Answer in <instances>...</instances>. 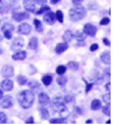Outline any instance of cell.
I'll return each mask as SVG.
<instances>
[{
	"mask_svg": "<svg viewBox=\"0 0 114 125\" xmlns=\"http://www.w3.org/2000/svg\"><path fill=\"white\" fill-rule=\"evenodd\" d=\"M49 10H51V8H50L49 6L48 5H44L41 8H40L39 10H37L36 12L37 15H40V14H42L44 12H46Z\"/></svg>",
	"mask_w": 114,
	"mask_h": 125,
	"instance_id": "obj_32",
	"label": "cell"
},
{
	"mask_svg": "<svg viewBox=\"0 0 114 125\" xmlns=\"http://www.w3.org/2000/svg\"><path fill=\"white\" fill-rule=\"evenodd\" d=\"M74 111H75V113L79 114V115L82 114L83 113L82 109H81L79 107H78V106H76V107H75V108H74Z\"/></svg>",
	"mask_w": 114,
	"mask_h": 125,
	"instance_id": "obj_44",
	"label": "cell"
},
{
	"mask_svg": "<svg viewBox=\"0 0 114 125\" xmlns=\"http://www.w3.org/2000/svg\"><path fill=\"white\" fill-rule=\"evenodd\" d=\"M0 24H1V21H0Z\"/></svg>",
	"mask_w": 114,
	"mask_h": 125,
	"instance_id": "obj_58",
	"label": "cell"
},
{
	"mask_svg": "<svg viewBox=\"0 0 114 125\" xmlns=\"http://www.w3.org/2000/svg\"><path fill=\"white\" fill-rule=\"evenodd\" d=\"M103 81H104V77L102 76H99V77L98 76L95 79L94 84H96V85H100L103 82Z\"/></svg>",
	"mask_w": 114,
	"mask_h": 125,
	"instance_id": "obj_39",
	"label": "cell"
},
{
	"mask_svg": "<svg viewBox=\"0 0 114 125\" xmlns=\"http://www.w3.org/2000/svg\"><path fill=\"white\" fill-rule=\"evenodd\" d=\"M2 52H3V51H2V49L0 48V54H1Z\"/></svg>",
	"mask_w": 114,
	"mask_h": 125,
	"instance_id": "obj_56",
	"label": "cell"
},
{
	"mask_svg": "<svg viewBox=\"0 0 114 125\" xmlns=\"http://www.w3.org/2000/svg\"><path fill=\"white\" fill-rule=\"evenodd\" d=\"M40 114V117L43 120H48V119L50 118V114L48 109L44 107H41L39 109Z\"/></svg>",
	"mask_w": 114,
	"mask_h": 125,
	"instance_id": "obj_22",
	"label": "cell"
},
{
	"mask_svg": "<svg viewBox=\"0 0 114 125\" xmlns=\"http://www.w3.org/2000/svg\"><path fill=\"white\" fill-rule=\"evenodd\" d=\"M33 1L37 5H44L46 3L47 0H33Z\"/></svg>",
	"mask_w": 114,
	"mask_h": 125,
	"instance_id": "obj_45",
	"label": "cell"
},
{
	"mask_svg": "<svg viewBox=\"0 0 114 125\" xmlns=\"http://www.w3.org/2000/svg\"><path fill=\"white\" fill-rule=\"evenodd\" d=\"M51 106L53 112L58 113L61 117L67 119L69 117V111L63 102L62 98L55 97L51 102Z\"/></svg>",
	"mask_w": 114,
	"mask_h": 125,
	"instance_id": "obj_2",
	"label": "cell"
},
{
	"mask_svg": "<svg viewBox=\"0 0 114 125\" xmlns=\"http://www.w3.org/2000/svg\"><path fill=\"white\" fill-rule=\"evenodd\" d=\"M73 38H75V39L78 42H83L87 38V35L85 34L83 32H80L79 31H77L75 34H73Z\"/></svg>",
	"mask_w": 114,
	"mask_h": 125,
	"instance_id": "obj_20",
	"label": "cell"
},
{
	"mask_svg": "<svg viewBox=\"0 0 114 125\" xmlns=\"http://www.w3.org/2000/svg\"><path fill=\"white\" fill-rule=\"evenodd\" d=\"M3 40V36H2V35L0 34V42Z\"/></svg>",
	"mask_w": 114,
	"mask_h": 125,
	"instance_id": "obj_54",
	"label": "cell"
},
{
	"mask_svg": "<svg viewBox=\"0 0 114 125\" xmlns=\"http://www.w3.org/2000/svg\"><path fill=\"white\" fill-rule=\"evenodd\" d=\"M110 19L108 17H104L101 20V21L99 22V24L101 26H105V25H107L108 24L110 23Z\"/></svg>",
	"mask_w": 114,
	"mask_h": 125,
	"instance_id": "obj_40",
	"label": "cell"
},
{
	"mask_svg": "<svg viewBox=\"0 0 114 125\" xmlns=\"http://www.w3.org/2000/svg\"><path fill=\"white\" fill-rule=\"evenodd\" d=\"M25 123L26 124H34L35 123L33 117L31 116V117H30L28 119H27L25 121Z\"/></svg>",
	"mask_w": 114,
	"mask_h": 125,
	"instance_id": "obj_46",
	"label": "cell"
},
{
	"mask_svg": "<svg viewBox=\"0 0 114 125\" xmlns=\"http://www.w3.org/2000/svg\"><path fill=\"white\" fill-rule=\"evenodd\" d=\"M38 38L37 37H32L30 38L29 43H28V47L30 48V49L35 51L38 49Z\"/></svg>",
	"mask_w": 114,
	"mask_h": 125,
	"instance_id": "obj_18",
	"label": "cell"
},
{
	"mask_svg": "<svg viewBox=\"0 0 114 125\" xmlns=\"http://www.w3.org/2000/svg\"><path fill=\"white\" fill-rule=\"evenodd\" d=\"M110 122H111V120H110V119L109 120H108L106 122V124H110Z\"/></svg>",
	"mask_w": 114,
	"mask_h": 125,
	"instance_id": "obj_55",
	"label": "cell"
},
{
	"mask_svg": "<svg viewBox=\"0 0 114 125\" xmlns=\"http://www.w3.org/2000/svg\"><path fill=\"white\" fill-rule=\"evenodd\" d=\"M25 45V40L22 37H17L13 40L11 45V50L13 52H17Z\"/></svg>",
	"mask_w": 114,
	"mask_h": 125,
	"instance_id": "obj_5",
	"label": "cell"
},
{
	"mask_svg": "<svg viewBox=\"0 0 114 125\" xmlns=\"http://www.w3.org/2000/svg\"><path fill=\"white\" fill-rule=\"evenodd\" d=\"M42 82L44 84V86H50L53 82V77L51 75H49L44 76L42 78Z\"/></svg>",
	"mask_w": 114,
	"mask_h": 125,
	"instance_id": "obj_26",
	"label": "cell"
},
{
	"mask_svg": "<svg viewBox=\"0 0 114 125\" xmlns=\"http://www.w3.org/2000/svg\"><path fill=\"white\" fill-rule=\"evenodd\" d=\"M13 82L12 80L8 79H6L2 81L1 83V87L2 89L5 91H12L13 88Z\"/></svg>",
	"mask_w": 114,
	"mask_h": 125,
	"instance_id": "obj_12",
	"label": "cell"
},
{
	"mask_svg": "<svg viewBox=\"0 0 114 125\" xmlns=\"http://www.w3.org/2000/svg\"><path fill=\"white\" fill-rule=\"evenodd\" d=\"M10 8H11V5L7 3H4L0 7V13L1 14H4V13H8Z\"/></svg>",
	"mask_w": 114,
	"mask_h": 125,
	"instance_id": "obj_28",
	"label": "cell"
},
{
	"mask_svg": "<svg viewBox=\"0 0 114 125\" xmlns=\"http://www.w3.org/2000/svg\"><path fill=\"white\" fill-rule=\"evenodd\" d=\"M102 107V102L99 99H94L91 102L90 108L92 110H98Z\"/></svg>",
	"mask_w": 114,
	"mask_h": 125,
	"instance_id": "obj_19",
	"label": "cell"
},
{
	"mask_svg": "<svg viewBox=\"0 0 114 125\" xmlns=\"http://www.w3.org/2000/svg\"><path fill=\"white\" fill-rule=\"evenodd\" d=\"M1 74L3 77L6 79L12 77L14 75V68L11 65H5L2 68Z\"/></svg>",
	"mask_w": 114,
	"mask_h": 125,
	"instance_id": "obj_7",
	"label": "cell"
},
{
	"mask_svg": "<svg viewBox=\"0 0 114 125\" xmlns=\"http://www.w3.org/2000/svg\"><path fill=\"white\" fill-rule=\"evenodd\" d=\"M82 80L84 81L85 84V85H86V87H85V93L87 94L90 91L91 89H92L93 86H94V82H93V83H89V82H88L87 81L84 79V78H83Z\"/></svg>",
	"mask_w": 114,
	"mask_h": 125,
	"instance_id": "obj_35",
	"label": "cell"
},
{
	"mask_svg": "<svg viewBox=\"0 0 114 125\" xmlns=\"http://www.w3.org/2000/svg\"><path fill=\"white\" fill-rule=\"evenodd\" d=\"M33 24L35 26V30L38 33H42L44 31L43 25L42 24V22L37 19H35L33 20Z\"/></svg>",
	"mask_w": 114,
	"mask_h": 125,
	"instance_id": "obj_23",
	"label": "cell"
},
{
	"mask_svg": "<svg viewBox=\"0 0 114 125\" xmlns=\"http://www.w3.org/2000/svg\"><path fill=\"white\" fill-rule=\"evenodd\" d=\"M23 6L25 10H26V12L35 13L36 11L35 3L32 0H24Z\"/></svg>",
	"mask_w": 114,
	"mask_h": 125,
	"instance_id": "obj_11",
	"label": "cell"
},
{
	"mask_svg": "<svg viewBox=\"0 0 114 125\" xmlns=\"http://www.w3.org/2000/svg\"><path fill=\"white\" fill-rule=\"evenodd\" d=\"M63 40L65 41V42L68 43V42H71V40L73 38V31L70 30H67L65 31V33H63Z\"/></svg>",
	"mask_w": 114,
	"mask_h": 125,
	"instance_id": "obj_21",
	"label": "cell"
},
{
	"mask_svg": "<svg viewBox=\"0 0 114 125\" xmlns=\"http://www.w3.org/2000/svg\"><path fill=\"white\" fill-rule=\"evenodd\" d=\"M67 71V67L64 65H59L57 66L56 68V73L59 75H60L64 74Z\"/></svg>",
	"mask_w": 114,
	"mask_h": 125,
	"instance_id": "obj_31",
	"label": "cell"
},
{
	"mask_svg": "<svg viewBox=\"0 0 114 125\" xmlns=\"http://www.w3.org/2000/svg\"><path fill=\"white\" fill-rule=\"evenodd\" d=\"M3 97V91L2 89H0V100H1Z\"/></svg>",
	"mask_w": 114,
	"mask_h": 125,
	"instance_id": "obj_53",
	"label": "cell"
},
{
	"mask_svg": "<svg viewBox=\"0 0 114 125\" xmlns=\"http://www.w3.org/2000/svg\"><path fill=\"white\" fill-rule=\"evenodd\" d=\"M67 66L70 70H72L73 71H76L79 69V64L78 62L76 61H69L68 62L67 64Z\"/></svg>",
	"mask_w": 114,
	"mask_h": 125,
	"instance_id": "obj_25",
	"label": "cell"
},
{
	"mask_svg": "<svg viewBox=\"0 0 114 125\" xmlns=\"http://www.w3.org/2000/svg\"><path fill=\"white\" fill-rule=\"evenodd\" d=\"M68 48H69V45L66 42L59 43L56 45L55 47V52L57 54H62L68 49Z\"/></svg>",
	"mask_w": 114,
	"mask_h": 125,
	"instance_id": "obj_15",
	"label": "cell"
},
{
	"mask_svg": "<svg viewBox=\"0 0 114 125\" xmlns=\"http://www.w3.org/2000/svg\"><path fill=\"white\" fill-rule=\"evenodd\" d=\"M27 53L25 51H19L13 55H12V59L15 61H23L26 58Z\"/></svg>",
	"mask_w": 114,
	"mask_h": 125,
	"instance_id": "obj_16",
	"label": "cell"
},
{
	"mask_svg": "<svg viewBox=\"0 0 114 125\" xmlns=\"http://www.w3.org/2000/svg\"><path fill=\"white\" fill-rule=\"evenodd\" d=\"M93 122H94L93 119H87V120L85 121V123L86 124H92Z\"/></svg>",
	"mask_w": 114,
	"mask_h": 125,
	"instance_id": "obj_52",
	"label": "cell"
},
{
	"mask_svg": "<svg viewBox=\"0 0 114 125\" xmlns=\"http://www.w3.org/2000/svg\"><path fill=\"white\" fill-rule=\"evenodd\" d=\"M71 1H72V3L75 5H80L84 0H71Z\"/></svg>",
	"mask_w": 114,
	"mask_h": 125,
	"instance_id": "obj_48",
	"label": "cell"
},
{
	"mask_svg": "<svg viewBox=\"0 0 114 125\" xmlns=\"http://www.w3.org/2000/svg\"><path fill=\"white\" fill-rule=\"evenodd\" d=\"M83 31L87 35L90 36L92 37H94L96 35L97 31H98V28H96L94 25L92 24L87 23L83 26Z\"/></svg>",
	"mask_w": 114,
	"mask_h": 125,
	"instance_id": "obj_6",
	"label": "cell"
},
{
	"mask_svg": "<svg viewBox=\"0 0 114 125\" xmlns=\"http://www.w3.org/2000/svg\"><path fill=\"white\" fill-rule=\"evenodd\" d=\"M110 56V51H105L101 54L100 58H101V61L103 63H104L105 64H110L111 61Z\"/></svg>",
	"mask_w": 114,
	"mask_h": 125,
	"instance_id": "obj_17",
	"label": "cell"
},
{
	"mask_svg": "<svg viewBox=\"0 0 114 125\" xmlns=\"http://www.w3.org/2000/svg\"><path fill=\"white\" fill-rule=\"evenodd\" d=\"M104 74L108 77H110V68H106L104 70Z\"/></svg>",
	"mask_w": 114,
	"mask_h": 125,
	"instance_id": "obj_50",
	"label": "cell"
},
{
	"mask_svg": "<svg viewBox=\"0 0 114 125\" xmlns=\"http://www.w3.org/2000/svg\"><path fill=\"white\" fill-rule=\"evenodd\" d=\"M56 15V19L58 20L59 22L60 23H63V13L62 12L61 10H57L55 13Z\"/></svg>",
	"mask_w": 114,
	"mask_h": 125,
	"instance_id": "obj_34",
	"label": "cell"
},
{
	"mask_svg": "<svg viewBox=\"0 0 114 125\" xmlns=\"http://www.w3.org/2000/svg\"><path fill=\"white\" fill-rule=\"evenodd\" d=\"M29 17H30V14L26 11L19 12L18 10L15 9L13 10V13H12V19L17 22H20L24 20L27 19Z\"/></svg>",
	"mask_w": 114,
	"mask_h": 125,
	"instance_id": "obj_4",
	"label": "cell"
},
{
	"mask_svg": "<svg viewBox=\"0 0 114 125\" xmlns=\"http://www.w3.org/2000/svg\"><path fill=\"white\" fill-rule=\"evenodd\" d=\"M1 0H0V2H1Z\"/></svg>",
	"mask_w": 114,
	"mask_h": 125,
	"instance_id": "obj_57",
	"label": "cell"
},
{
	"mask_svg": "<svg viewBox=\"0 0 114 125\" xmlns=\"http://www.w3.org/2000/svg\"><path fill=\"white\" fill-rule=\"evenodd\" d=\"M99 49V45L98 43H94V44L91 45V46L90 47V51L92 52H94V51H97Z\"/></svg>",
	"mask_w": 114,
	"mask_h": 125,
	"instance_id": "obj_43",
	"label": "cell"
},
{
	"mask_svg": "<svg viewBox=\"0 0 114 125\" xmlns=\"http://www.w3.org/2000/svg\"><path fill=\"white\" fill-rule=\"evenodd\" d=\"M17 100L22 108L28 109L33 105L35 101V94L32 91L28 89L22 91L17 96Z\"/></svg>",
	"mask_w": 114,
	"mask_h": 125,
	"instance_id": "obj_1",
	"label": "cell"
},
{
	"mask_svg": "<svg viewBox=\"0 0 114 125\" xmlns=\"http://www.w3.org/2000/svg\"><path fill=\"white\" fill-rule=\"evenodd\" d=\"M7 115L3 112H0V124L7 123Z\"/></svg>",
	"mask_w": 114,
	"mask_h": 125,
	"instance_id": "obj_37",
	"label": "cell"
},
{
	"mask_svg": "<svg viewBox=\"0 0 114 125\" xmlns=\"http://www.w3.org/2000/svg\"><path fill=\"white\" fill-rule=\"evenodd\" d=\"M102 107V111L103 112L104 114H105L106 115L110 117V106L107 105L106 106H104V107Z\"/></svg>",
	"mask_w": 114,
	"mask_h": 125,
	"instance_id": "obj_36",
	"label": "cell"
},
{
	"mask_svg": "<svg viewBox=\"0 0 114 125\" xmlns=\"http://www.w3.org/2000/svg\"><path fill=\"white\" fill-rule=\"evenodd\" d=\"M32 31V26L26 22L21 24L17 28V32L21 35H27Z\"/></svg>",
	"mask_w": 114,
	"mask_h": 125,
	"instance_id": "obj_9",
	"label": "cell"
},
{
	"mask_svg": "<svg viewBox=\"0 0 114 125\" xmlns=\"http://www.w3.org/2000/svg\"><path fill=\"white\" fill-rule=\"evenodd\" d=\"M61 0H50V2H51V4L53 5H55V4L58 3V2L60 1Z\"/></svg>",
	"mask_w": 114,
	"mask_h": 125,
	"instance_id": "obj_51",
	"label": "cell"
},
{
	"mask_svg": "<svg viewBox=\"0 0 114 125\" xmlns=\"http://www.w3.org/2000/svg\"><path fill=\"white\" fill-rule=\"evenodd\" d=\"M16 81L19 85H21V86H24V85L26 84L28 79L24 75H18L16 78Z\"/></svg>",
	"mask_w": 114,
	"mask_h": 125,
	"instance_id": "obj_29",
	"label": "cell"
},
{
	"mask_svg": "<svg viewBox=\"0 0 114 125\" xmlns=\"http://www.w3.org/2000/svg\"><path fill=\"white\" fill-rule=\"evenodd\" d=\"M14 104L13 98L10 95H6L3 97V100L1 103V105L3 109H9Z\"/></svg>",
	"mask_w": 114,
	"mask_h": 125,
	"instance_id": "obj_8",
	"label": "cell"
},
{
	"mask_svg": "<svg viewBox=\"0 0 114 125\" xmlns=\"http://www.w3.org/2000/svg\"><path fill=\"white\" fill-rule=\"evenodd\" d=\"M66 118L58 117V118H53L50 120L51 124H63L65 123Z\"/></svg>",
	"mask_w": 114,
	"mask_h": 125,
	"instance_id": "obj_30",
	"label": "cell"
},
{
	"mask_svg": "<svg viewBox=\"0 0 114 125\" xmlns=\"http://www.w3.org/2000/svg\"><path fill=\"white\" fill-rule=\"evenodd\" d=\"M29 70H28V73L30 75H33L36 73H37V69L34 66H33L32 64H30V66H29Z\"/></svg>",
	"mask_w": 114,
	"mask_h": 125,
	"instance_id": "obj_42",
	"label": "cell"
},
{
	"mask_svg": "<svg viewBox=\"0 0 114 125\" xmlns=\"http://www.w3.org/2000/svg\"><path fill=\"white\" fill-rule=\"evenodd\" d=\"M87 14L86 8L80 5H75V7L71 8L69 12L70 19L73 22L79 21L85 17Z\"/></svg>",
	"mask_w": 114,
	"mask_h": 125,
	"instance_id": "obj_3",
	"label": "cell"
},
{
	"mask_svg": "<svg viewBox=\"0 0 114 125\" xmlns=\"http://www.w3.org/2000/svg\"><path fill=\"white\" fill-rule=\"evenodd\" d=\"M38 103L42 105H46L50 102V98L48 94L44 92H40L38 96Z\"/></svg>",
	"mask_w": 114,
	"mask_h": 125,
	"instance_id": "obj_13",
	"label": "cell"
},
{
	"mask_svg": "<svg viewBox=\"0 0 114 125\" xmlns=\"http://www.w3.org/2000/svg\"><path fill=\"white\" fill-rule=\"evenodd\" d=\"M28 86L35 93L40 92V89H42L41 84L35 80H31L29 81L28 83Z\"/></svg>",
	"mask_w": 114,
	"mask_h": 125,
	"instance_id": "obj_14",
	"label": "cell"
},
{
	"mask_svg": "<svg viewBox=\"0 0 114 125\" xmlns=\"http://www.w3.org/2000/svg\"><path fill=\"white\" fill-rule=\"evenodd\" d=\"M56 82L60 86H64L67 82V78L65 75H60L59 77L56 78Z\"/></svg>",
	"mask_w": 114,
	"mask_h": 125,
	"instance_id": "obj_24",
	"label": "cell"
},
{
	"mask_svg": "<svg viewBox=\"0 0 114 125\" xmlns=\"http://www.w3.org/2000/svg\"><path fill=\"white\" fill-rule=\"evenodd\" d=\"M44 21L48 25H53L56 22V15H55V13H54L52 11H50V12H48L47 13H46L43 17Z\"/></svg>",
	"mask_w": 114,
	"mask_h": 125,
	"instance_id": "obj_10",
	"label": "cell"
},
{
	"mask_svg": "<svg viewBox=\"0 0 114 125\" xmlns=\"http://www.w3.org/2000/svg\"><path fill=\"white\" fill-rule=\"evenodd\" d=\"M15 29L14 28V26H13L12 24L9 23V22H6V23L4 24L3 26L1 28V31H13Z\"/></svg>",
	"mask_w": 114,
	"mask_h": 125,
	"instance_id": "obj_27",
	"label": "cell"
},
{
	"mask_svg": "<svg viewBox=\"0 0 114 125\" xmlns=\"http://www.w3.org/2000/svg\"><path fill=\"white\" fill-rule=\"evenodd\" d=\"M102 100L103 102L108 105H110L111 102V96H110V92H108V93L104 94V95L102 96Z\"/></svg>",
	"mask_w": 114,
	"mask_h": 125,
	"instance_id": "obj_33",
	"label": "cell"
},
{
	"mask_svg": "<svg viewBox=\"0 0 114 125\" xmlns=\"http://www.w3.org/2000/svg\"><path fill=\"white\" fill-rule=\"evenodd\" d=\"M105 89L108 92H110V90H111V82H107L105 85Z\"/></svg>",
	"mask_w": 114,
	"mask_h": 125,
	"instance_id": "obj_49",
	"label": "cell"
},
{
	"mask_svg": "<svg viewBox=\"0 0 114 125\" xmlns=\"http://www.w3.org/2000/svg\"><path fill=\"white\" fill-rule=\"evenodd\" d=\"M3 35L5 38L8 40H10L12 38V33L11 31H3Z\"/></svg>",
	"mask_w": 114,
	"mask_h": 125,
	"instance_id": "obj_41",
	"label": "cell"
},
{
	"mask_svg": "<svg viewBox=\"0 0 114 125\" xmlns=\"http://www.w3.org/2000/svg\"><path fill=\"white\" fill-rule=\"evenodd\" d=\"M63 101L64 102L65 104H69L71 102H72L74 100V98L71 95H69V94H68V95L65 96L63 98Z\"/></svg>",
	"mask_w": 114,
	"mask_h": 125,
	"instance_id": "obj_38",
	"label": "cell"
},
{
	"mask_svg": "<svg viewBox=\"0 0 114 125\" xmlns=\"http://www.w3.org/2000/svg\"><path fill=\"white\" fill-rule=\"evenodd\" d=\"M102 42H103V43H104L105 45H106V46H110V41L107 38H106V37H104V38H102Z\"/></svg>",
	"mask_w": 114,
	"mask_h": 125,
	"instance_id": "obj_47",
	"label": "cell"
}]
</instances>
